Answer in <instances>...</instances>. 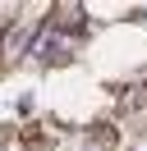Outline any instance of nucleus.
<instances>
[{
	"label": "nucleus",
	"mask_w": 147,
	"mask_h": 151,
	"mask_svg": "<svg viewBox=\"0 0 147 151\" xmlns=\"http://www.w3.org/2000/svg\"><path fill=\"white\" fill-rule=\"evenodd\" d=\"M64 50H69V41H64V37H41V41L32 46V55L46 60V64H55V60H64Z\"/></svg>",
	"instance_id": "f257e3e1"
}]
</instances>
